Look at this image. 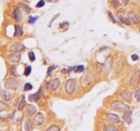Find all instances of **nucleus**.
<instances>
[{
    "label": "nucleus",
    "instance_id": "obj_3",
    "mask_svg": "<svg viewBox=\"0 0 140 131\" xmlns=\"http://www.w3.org/2000/svg\"><path fill=\"white\" fill-rule=\"evenodd\" d=\"M5 86L8 90H15L17 87V83L15 79L9 78L6 81Z\"/></svg>",
    "mask_w": 140,
    "mask_h": 131
},
{
    "label": "nucleus",
    "instance_id": "obj_38",
    "mask_svg": "<svg viewBox=\"0 0 140 131\" xmlns=\"http://www.w3.org/2000/svg\"><path fill=\"white\" fill-rule=\"evenodd\" d=\"M72 70H74V66H72V67H69L68 69V73H70Z\"/></svg>",
    "mask_w": 140,
    "mask_h": 131
},
{
    "label": "nucleus",
    "instance_id": "obj_23",
    "mask_svg": "<svg viewBox=\"0 0 140 131\" xmlns=\"http://www.w3.org/2000/svg\"><path fill=\"white\" fill-rule=\"evenodd\" d=\"M28 56H29V58L30 59L31 62H34L35 61L36 59V56H35V54L33 51H29V53H28Z\"/></svg>",
    "mask_w": 140,
    "mask_h": 131
},
{
    "label": "nucleus",
    "instance_id": "obj_36",
    "mask_svg": "<svg viewBox=\"0 0 140 131\" xmlns=\"http://www.w3.org/2000/svg\"><path fill=\"white\" fill-rule=\"evenodd\" d=\"M68 71V70H66V68H63V69H62V70H61V73H62V74H66V72Z\"/></svg>",
    "mask_w": 140,
    "mask_h": 131
},
{
    "label": "nucleus",
    "instance_id": "obj_8",
    "mask_svg": "<svg viewBox=\"0 0 140 131\" xmlns=\"http://www.w3.org/2000/svg\"><path fill=\"white\" fill-rule=\"evenodd\" d=\"M133 113V111H127L125 113L123 114L122 115V119L124 121L125 123H127L128 124H129L131 122V115Z\"/></svg>",
    "mask_w": 140,
    "mask_h": 131
},
{
    "label": "nucleus",
    "instance_id": "obj_6",
    "mask_svg": "<svg viewBox=\"0 0 140 131\" xmlns=\"http://www.w3.org/2000/svg\"><path fill=\"white\" fill-rule=\"evenodd\" d=\"M21 59V55L19 53L10 54L8 57V60L11 63H17Z\"/></svg>",
    "mask_w": 140,
    "mask_h": 131
},
{
    "label": "nucleus",
    "instance_id": "obj_31",
    "mask_svg": "<svg viewBox=\"0 0 140 131\" xmlns=\"http://www.w3.org/2000/svg\"><path fill=\"white\" fill-rule=\"evenodd\" d=\"M59 15V14H58L57 15H55V16L54 17H53V18H52V19H51V21H50V24H49V25H48V27H51V25H52V23H53V21L54 20H55L56 18H58V17Z\"/></svg>",
    "mask_w": 140,
    "mask_h": 131
},
{
    "label": "nucleus",
    "instance_id": "obj_37",
    "mask_svg": "<svg viewBox=\"0 0 140 131\" xmlns=\"http://www.w3.org/2000/svg\"><path fill=\"white\" fill-rule=\"evenodd\" d=\"M121 1H122V2L124 5H127L129 1V0H121Z\"/></svg>",
    "mask_w": 140,
    "mask_h": 131
},
{
    "label": "nucleus",
    "instance_id": "obj_17",
    "mask_svg": "<svg viewBox=\"0 0 140 131\" xmlns=\"http://www.w3.org/2000/svg\"><path fill=\"white\" fill-rule=\"evenodd\" d=\"M32 126V121L30 119H27L26 120V122H25V128L26 131H29L30 128Z\"/></svg>",
    "mask_w": 140,
    "mask_h": 131
},
{
    "label": "nucleus",
    "instance_id": "obj_9",
    "mask_svg": "<svg viewBox=\"0 0 140 131\" xmlns=\"http://www.w3.org/2000/svg\"><path fill=\"white\" fill-rule=\"evenodd\" d=\"M25 49V46L22 44H14L11 47V51L12 52H18Z\"/></svg>",
    "mask_w": 140,
    "mask_h": 131
},
{
    "label": "nucleus",
    "instance_id": "obj_25",
    "mask_svg": "<svg viewBox=\"0 0 140 131\" xmlns=\"http://www.w3.org/2000/svg\"><path fill=\"white\" fill-rule=\"evenodd\" d=\"M32 88H33V86L31 83H25V85L24 86V90L25 91H29L31 90Z\"/></svg>",
    "mask_w": 140,
    "mask_h": 131
},
{
    "label": "nucleus",
    "instance_id": "obj_10",
    "mask_svg": "<svg viewBox=\"0 0 140 131\" xmlns=\"http://www.w3.org/2000/svg\"><path fill=\"white\" fill-rule=\"evenodd\" d=\"M128 18L130 21L135 23H138L140 22V17L138 14H137L135 12H131L128 14Z\"/></svg>",
    "mask_w": 140,
    "mask_h": 131
},
{
    "label": "nucleus",
    "instance_id": "obj_35",
    "mask_svg": "<svg viewBox=\"0 0 140 131\" xmlns=\"http://www.w3.org/2000/svg\"><path fill=\"white\" fill-rule=\"evenodd\" d=\"M109 17L110 18H111L112 20H113V22H116V19H115V18H113V15H112V14L111 13V12H109Z\"/></svg>",
    "mask_w": 140,
    "mask_h": 131
},
{
    "label": "nucleus",
    "instance_id": "obj_30",
    "mask_svg": "<svg viewBox=\"0 0 140 131\" xmlns=\"http://www.w3.org/2000/svg\"><path fill=\"white\" fill-rule=\"evenodd\" d=\"M111 4H112V6H113L114 8H117L118 6H119V1H118V0H113Z\"/></svg>",
    "mask_w": 140,
    "mask_h": 131
},
{
    "label": "nucleus",
    "instance_id": "obj_29",
    "mask_svg": "<svg viewBox=\"0 0 140 131\" xmlns=\"http://www.w3.org/2000/svg\"><path fill=\"white\" fill-rule=\"evenodd\" d=\"M58 66H49V68H48V70H47V74H51V72L54 70V69H55V68H57Z\"/></svg>",
    "mask_w": 140,
    "mask_h": 131
},
{
    "label": "nucleus",
    "instance_id": "obj_21",
    "mask_svg": "<svg viewBox=\"0 0 140 131\" xmlns=\"http://www.w3.org/2000/svg\"><path fill=\"white\" fill-rule=\"evenodd\" d=\"M104 130L105 131H118V129H117V128L113 127V126H109V125H107V126H105Z\"/></svg>",
    "mask_w": 140,
    "mask_h": 131
},
{
    "label": "nucleus",
    "instance_id": "obj_39",
    "mask_svg": "<svg viewBox=\"0 0 140 131\" xmlns=\"http://www.w3.org/2000/svg\"><path fill=\"white\" fill-rule=\"evenodd\" d=\"M47 1H49V2H52L53 0H47Z\"/></svg>",
    "mask_w": 140,
    "mask_h": 131
},
{
    "label": "nucleus",
    "instance_id": "obj_14",
    "mask_svg": "<svg viewBox=\"0 0 140 131\" xmlns=\"http://www.w3.org/2000/svg\"><path fill=\"white\" fill-rule=\"evenodd\" d=\"M27 111L29 115H32L36 112V108L33 104H27Z\"/></svg>",
    "mask_w": 140,
    "mask_h": 131
},
{
    "label": "nucleus",
    "instance_id": "obj_7",
    "mask_svg": "<svg viewBox=\"0 0 140 131\" xmlns=\"http://www.w3.org/2000/svg\"><path fill=\"white\" fill-rule=\"evenodd\" d=\"M13 17L14 19L18 21V22H20L21 20H22V18H23V16H22V13H21V11L19 8H15L13 12Z\"/></svg>",
    "mask_w": 140,
    "mask_h": 131
},
{
    "label": "nucleus",
    "instance_id": "obj_4",
    "mask_svg": "<svg viewBox=\"0 0 140 131\" xmlns=\"http://www.w3.org/2000/svg\"><path fill=\"white\" fill-rule=\"evenodd\" d=\"M33 120H34V124L35 125L40 126L45 121V116L42 113H39L34 117Z\"/></svg>",
    "mask_w": 140,
    "mask_h": 131
},
{
    "label": "nucleus",
    "instance_id": "obj_19",
    "mask_svg": "<svg viewBox=\"0 0 140 131\" xmlns=\"http://www.w3.org/2000/svg\"><path fill=\"white\" fill-rule=\"evenodd\" d=\"M119 19H120V22L122 23H124V24H125V25H131V23H130V21L127 19V18H124L122 16H119Z\"/></svg>",
    "mask_w": 140,
    "mask_h": 131
},
{
    "label": "nucleus",
    "instance_id": "obj_16",
    "mask_svg": "<svg viewBox=\"0 0 140 131\" xmlns=\"http://www.w3.org/2000/svg\"><path fill=\"white\" fill-rule=\"evenodd\" d=\"M14 27H15L14 36H15V37H18V36H21L23 33L22 27H21L20 25H14Z\"/></svg>",
    "mask_w": 140,
    "mask_h": 131
},
{
    "label": "nucleus",
    "instance_id": "obj_27",
    "mask_svg": "<svg viewBox=\"0 0 140 131\" xmlns=\"http://www.w3.org/2000/svg\"><path fill=\"white\" fill-rule=\"evenodd\" d=\"M134 96H135V99L137 100V101H140V89H138V90L135 92Z\"/></svg>",
    "mask_w": 140,
    "mask_h": 131
},
{
    "label": "nucleus",
    "instance_id": "obj_13",
    "mask_svg": "<svg viewBox=\"0 0 140 131\" xmlns=\"http://www.w3.org/2000/svg\"><path fill=\"white\" fill-rule=\"evenodd\" d=\"M59 85H60V81H59V79H56L51 83V86H50V89H51V90L52 91L56 90Z\"/></svg>",
    "mask_w": 140,
    "mask_h": 131
},
{
    "label": "nucleus",
    "instance_id": "obj_18",
    "mask_svg": "<svg viewBox=\"0 0 140 131\" xmlns=\"http://www.w3.org/2000/svg\"><path fill=\"white\" fill-rule=\"evenodd\" d=\"M85 70V67L83 65H79L74 66V71L75 72H82Z\"/></svg>",
    "mask_w": 140,
    "mask_h": 131
},
{
    "label": "nucleus",
    "instance_id": "obj_11",
    "mask_svg": "<svg viewBox=\"0 0 140 131\" xmlns=\"http://www.w3.org/2000/svg\"><path fill=\"white\" fill-rule=\"evenodd\" d=\"M41 92H42V90H41V88L36 92V94H30L29 96V100L30 101H32V100H34V101H37L38 100H39V98H41Z\"/></svg>",
    "mask_w": 140,
    "mask_h": 131
},
{
    "label": "nucleus",
    "instance_id": "obj_32",
    "mask_svg": "<svg viewBox=\"0 0 140 131\" xmlns=\"http://www.w3.org/2000/svg\"><path fill=\"white\" fill-rule=\"evenodd\" d=\"M10 73H11V74H12L13 75L18 76V74H17V71H16V68H14V67L10 68Z\"/></svg>",
    "mask_w": 140,
    "mask_h": 131
},
{
    "label": "nucleus",
    "instance_id": "obj_2",
    "mask_svg": "<svg viewBox=\"0 0 140 131\" xmlns=\"http://www.w3.org/2000/svg\"><path fill=\"white\" fill-rule=\"evenodd\" d=\"M75 80L70 79H68L66 83V85H65V89H66V93L68 94H71L74 92L75 90Z\"/></svg>",
    "mask_w": 140,
    "mask_h": 131
},
{
    "label": "nucleus",
    "instance_id": "obj_34",
    "mask_svg": "<svg viewBox=\"0 0 140 131\" xmlns=\"http://www.w3.org/2000/svg\"><path fill=\"white\" fill-rule=\"evenodd\" d=\"M67 25H68V23L67 22H64V23H62L59 24V26L62 27V28H64L66 27Z\"/></svg>",
    "mask_w": 140,
    "mask_h": 131
},
{
    "label": "nucleus",
    "instance_id": "obj_24",
    "mask_svg": "<svg viewBox=\"0 0 140 131\" xmlns=\"http://www.w3.org/2000/svg\"><path fill=\"white\" fill-rule=\"evenodd\" d=\"M31 71H32V67H31L30 66H28L27 68H25V71H24V74L27 77V76H29V74L31 73Z\"/></svg>",
    "mask_w": 140,
    "mask_h": 131
},
{
    "label": "nucleus",
    "instance_id": "obj_12",
    "mask_svg": "<svg viewBox=\"0 0 140 131\" xmlns=\"http://www.w3.org/2000/svg\"><path fill=\"white\" fill-rule=\"evenodd\" d=\"M121 97L124 100H129L132 98V92L128 90H124L121 93Z\"/></svg>",
    "mask_w": 140,
    "mask_h": 131
},
{
    "label": "nucleus",
    "instance_id": "obj_33",
    "mask_svg": "<svg viewBox=\"0 0 140 131\" xmlns=\"http://www.w3.org/2000/svg\"><path fill=\"white\" fill-rule=\"evenodd\" d=\"M131 58H132V59H133V61H136V60H137V59H139V56H138V55L137 54H133L132 55Z\"/></svg>",
    "mask_w": 140,
    "mask_h": 131
},
{
    "label": "nucleus",
    "instance_id": "obj_28",
    "mask_svg": "<svg viewBox=\"0 0 140 131\" xmlns=\"http://www.w3.org/2000/svg\"><path fill=\"white\" fill-rule=\"evenodd\" d=\"M45 5V0H41L37 4H36V8H42Z\"/></svg>",
    "mask_w": 140,
    "mask_h": 131
},
{
    "label": "nucleus",
    "instance_id": "obj_1",
    "mask_svg": "<svg viewBox=\"0 0 140 131\" xmlns=\"http://www.w3.org/2000/svg\"><path fill=\"white\" fill-rule=\"evenodd\" d=\"M111 108L114 109V110H116V111H128L129 109V106L127 105V104L120 102V101H114L111 103Z\"/></svg>",
    "mask_w": 140,
    "mask_h": 131
},
{
    "label": "nucleus",
    "instance_id": "obj_5",
    "mask_svg": "<svg viewBox=\"0 0 140 131\" xmlns=\"http://www.w3.org/2000/svg\"><path fill=\"white\" fill-rule=\"evenodd\" d=\"M107 120L113 124H118L120 122L119 116L117 115L113 114V113H107Z\"/></svg>",
    "mask_w": 140,
    "mask_h": 131
},
{
    "label": "nucleus",
    "instance_id": "obj_26",
    "mask_svg": "<svg viewBox=\"0 0 140 131\" xmlns=\"http://www.w3.org/2000/svg\"><path fill=\"white\" fill-rule=\"evenodd\" d=\"M60 130V128L58 127V126H56V125H53V126H51L49 128L47 131H59Z\"/></svg>",
    "mask_w": 140,
    "mask_h": 131
},
{
    "label": "nucleus",
    "instance_id": "obj_22",
    "mask_svg": "<svg viewBox=\"0 0 140 131\" xmlns=\"http://www.w3.org/2000/svg\"><path fill=\"white\" fill-rule=\"evenodd\" d=\"M38 18H39V17H38V16H36V17H32V16H30V17H29V20H28L29 23H30V24H33V23H35Z\"/></svg>",
    "mask_w": 140,
    "mask_h": 131
},
{
    "label": "nucleus",
    "instance_id": "obj_15",
    "mask_svg": "<svg viewBox=\"0 0 140 131\" xmlns=\"http://www.w3.org/2000/svg\"><path fill=\"white\" fill-rule=\"evenodd\" d=\"M1 97L5 101H9L11 98V94L7 91H3L1 94Z\"/></svg>",
    "mask_w": 140,
    "mask_h": 131
},
{
    "label": "nucleus",
    "instance_id": "obj_20",
    "mask_svg": "<svg viewBox=\"0 0 140 131\" xmlns=\"http://www.w3.org/2000/svg\"><path fill=\"white\" fill-rule=\"evenodd\" d=\"M24 106H25V96H23V98L21 100V101L19 103V104H18V109L19 111L23 110V108H24Z\"/></svg>",
    "mask_w": 140,
    "mask_h": 131
}]
</instances>
